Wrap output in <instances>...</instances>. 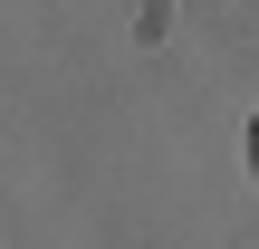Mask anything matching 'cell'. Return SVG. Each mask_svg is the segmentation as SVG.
Returning a JSON list of instances; mask_svg holds the SVG:
<instances>
[{
  "instance_id": "6da1fadb",
  "label": "cell",
  "mask_w": 259,
  "mask_h": 249,
  "mask_svg": "<svg viewBox=\"0 0 259 249\" xmlns=\"http://www.w3.org/2000/svg\"><path fill=\"white\" fill-rule=\"evenodd\" d=\"M250 163H259V125H250Z\"/></svg>"
}]
</instances>
